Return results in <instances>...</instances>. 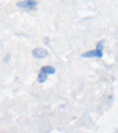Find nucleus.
I'll list each match as a JSON object with an SVG mask.
<instances>
[{"instance_id":"nucleus-5","label":"nucleus","mask_w":118,"mask_h":133,"mask_svg":"<svg viewBox=\"0 0 118 133\" xmlns=\"http://www.w3.org/2000/svg\"><path fill=\"white\" fill-rule=\"evenodd\" d=\"M47 79V74H44V72H40V74H38V78H37V81H38L39 83H43V82H45Z\"/></svg>"},{"instance_id":"nucleus-4","label":"nucleus","mask_w":118,"mask_h":133,"mask_svg":"<svg viewBox=\"0 0 118 133\" xmlns=\"http://www.w3.org/2000/svg\"><path fill=\"white\" fill-rule=\"evenodd\" d=\"M41 72H44L46 74H54L55 72V69L52 66H43L41 68Z\"/></svg>"},{"instance_id":"nucleus-7","label":"nucleus","mask_w":118,"mask_h":133,"mask_svg":"<svg viewBox=\"0 0 118 133\" xmlns=\"http://www.w3.org/2000/svg\"><path fill=\"white\" fill-rule=\"evenodd\" d=\"M9 56H10V54H7V57H5V59H4V61H5V63H7V61H8V59H9Z\"/></svg>"},{"instance_id":"nucleus-2","label":"nucleus","mask_w":118,"mask_h":133,"mask_svg":"<svg viewBox=\"0 0 118 133\" xmlns=\"http://www.w3.org/2000/svg\"><path fill=\"white\" fill-rule=\"evenodd\" d=\"M32 55L35 58V59H43V58L46 57L48 55V52L45 48H40L37 47L33 49L32 51Z\"/></svg>"},{"instance_id":"nucleus-1","label":"nucleus","mask_w":118,"mask_h":133,"mask_svg":"<svg viewBox=\"0 0 118 133\" xmlns=\"http://www.w3.org/2000/svg\"><path fill=\"white\" fill-rule=\"evenodd\" d=\"M37 2L35 0H27V1H19L16 3V6L22 9H29L33 10L36 7Z\"/></svg>"},{"instance_id":"nucleus-3","label":"nucleus","mask_w":118,"mask_h":133,"mask_svg":"<svg viewBox=\"0 0 118 133\" xmlns=\"http://www.w3.org/2000/svg\"><path fill=\"white\" fill-rule=\"evenodd\" d=\"M104 54H103V51H100L98 49L95 50H92V51H88L85 52V53L82 54L81 56L85 58H90V57H98V58H102Z\"/></svg>"},{"instance_id":"nucleus-6","label":"nucleus","mask_w":118,"mask_h":133,"mask_svg":"<svg viewBox=\"0 0 118 133\" xmlns=\"http://www.w3.org/2000/svg\"><path fill=\"white\" fill-rule=\"evenodd\" d=\"M104 40L99 41V42L96 44V49L100 50V51H103V49H104Z\"/></svg>"}]
</instances>
